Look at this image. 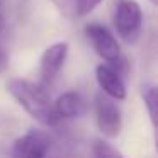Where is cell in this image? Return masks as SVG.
I'll return each mask as SVG.
<instances>
[{
  "label": "cell",
  "mask_w": 158,
  "mask_h": 158,
  "mask_svg": "<svg viewBox=\"0 0 158 158\" xmlns=\"http://www.w3.org/2000/svg\"><path fill=\"white\" fill-rule=\"evenodd\" d=\"M58 12L66 19L75 17V0H51Z\"/></svg>",
  "instance_id": "12"
},
{
  "label": "cell",
  "mask_w": 158,
  "mask_h": 158,
  "mask_svg": "<svg viewBox=\"0 0 158 158\" xmlns=\"http://www.w3.org/2000/svg\"><path fill=\"white\" fill-rule=\"evenodd\" d=\"M112 26L121 41L133 44L139 39L143 29V10L136 0H116L112 10Z\"/></svg>",
  "instance_id": "2"
},
{
  "label": "cell",
  "mask_w": 158,
  "mask_h": 158,
  "mask_svg": "<svg viewBox=\"0 0 158 158\" xmlns=\"http://www.w3.org/2000/svg\"><path fill=\"white\" fill-rule=\"evenodd\" d=\"M9 66V53L4 48H0V73L5 72Z\"/></svg>",
  "instance_id": "13"
},
{
  "label": "cell",
  "mask_w": 158,
  "mask_h": 158,
  "mask_svg": "<svg viewBox=\"0 0 158 158\" xmlns=\"http://www.w3.org/2000/svg\"><path fill=\"white\" fill-rule=\"evenodd\" d=\"M4 31H5V19H4V15L0 14V36L4 34Z\"/></svg>",
  "instance_id": "14"
},
{
  "label": "cell",
  "mask_w": 158,
  "mask_h": 158,
  "mask_svg": "<svg viewBox=\"0 0 158 158\" xmlns=\"http://www.w3.org/2000/svg\"><path fill=\"white\" fill-rule=\"evenodd\" d=\"M92 158H124V155L117 148H114L110 143H107L104 139H99L94 144Z\"/></svg>",
  "instance_id": "10"
},
{
  "label": "cell",
  "mask_w": 158,
  "mask_h": 158,
  "mask_svg": "<svg viewBox=\"0 0 158 158\" xmlns=\"http://www.w3.org/2000/svg\"><path fill=\"white\" fill-rule=\"evenodd\" d=\"M85 36L92 44L94 51L106 61V65H110L123 75L126 68V60L123 58L121 46L116 36L109 31V27L99 22H90L85 26Z\"/></svg>",
  "instance_id": "3"
},
{
  "label": "cell",
  "mask_w": 158,
  "mask_h": 158,
  "mask_svg": "<svg viewBox=\"0 0 158 158\" xmlns=\"http://www.w3.org/2000/svg\"><path fill=\"white\" fill-rule=\"evenodd\" d=\"M55 114L60 121L61 119H75L80 117L85 112V100L75 90H68V92L61 94L53 104Z\"/></svg>",
  "instance_id": "8"
},
{
  "label": "cell",
  "mask_w": 158,
  "mask_h": 158,
  "mask_svg": "<svg viewBox=\"0 0 158 158\" xmlns=\"http://www.w3.org/2000/svg\"><path fill=\"white\" fill-rule=\"evenodd\" d=\"M51 150V136L44 129H29L12 144V158H46Z\"/></svg>",
  "instance_id": "6"
},
{
  "label": "cell",
  "mask_w": 158,
  "mask_h": 158,
  "mask_svg": "<svg viewBox=\"0 0 158 158\" xmlns=\"http://www.w3.org/2000/svg\"><path fill=\"white\" fill-rule=\"evenodd\" d=\"M141 95H143V102L144 107L148 110V116L151 119V124L153 127L156 126V112H158V92L155 85H144L143 90H141Z\"/></svg>",
  "instance_id": "9"
},
{
  "label": "cell",
  "mask_w": 158,
  "mask_h": 158,
  "mask_svg": "<svg viewBox=\"0 0 158 158\" xmlns=\"http://www.w3.org/2000/svg\"><path fill=\"white\" fill-rule=\"evenodd\" d=\"M7 90L15 102L41 126L53 127L60 123L49 100L48 90H44L39 83L26 78H12L7 83Z\"/></svg>",
  "instance_id": "1"
},
{
  "label": "cell",
  "mask_w": 158,
  "mask_h": 158,
  "mask_svg": "<svg viewBox=\"0 0 158 158\" xmlns=\"http://www.w3.org/2000/svg\"><path fill=\"white\" fill-rule=\"evenodd\" d=\"M70 53V44L66 41H56L44 49L39 61V85L44 90L55 83L58 75L61 73Z\"/></svg>",
  "instance_id": "5"
},
{
  "label": "cell",
  "mask_w": 158,
  "mask_h": 158,
  "mask_svg": "<svg viewBox=\"0 0 158 158\" xmlns=\"http://www.w3.org/2000/svg\"><path fill=\"white\" fill-rule=\"evenodd\" d=\"M150 2H151V4H156V2H158V0H150Z\"/></svg>",
  "instance_id": "15"
},
{
  "label": "cell",
  "mask_w": 158,
  "mask_h": 158,
  "mask_svg": "<svg viewBox=\"0 0 158 158\" xmlns=\"http://www.w3.org/2000/svg\"><path fill=\"white\" fill-rule=\"evenodd\" d=\"M100 4L102 0H75V17H85L92 14Z\"/></svg>",
  "instance_id": "11"
},
{
  "label": "cell",
  "mask_w": 158,
  "mask_h": 158,
  "mask_svg": "<svg viewBox=\"0 0 158 158\" xmlns=\"http://www.w3.org/2000/svg\"><path fill=\"white\" fill-rule=\"evenodd\" d=\"M95 80L100 87V92L110 97L112 100H124L126 99V83L123 80V75L112 68L110 65L100 63L95 66Z\"/></svg>",
  "instance_id": "7"
},
{
  "label": "cell",
  "mask_w": 158,
  "mask_h": 158,
  "mask_svg": "<svg viewBox=\"0 0 158 158\" xmlns=\"http://www.w3.org/2000/svg\"><path fill=\"white\" fill-rule=\"evenodd\" d=\"M94 110H95V123L100 133L109 139L119 136L123 129V112L116 100H112L102 92L95 94Z\"/></svg>",
  "instance_id": "4"
},
{
  "label": "cell",
  "mask_w": 158,
  "mask_h": 158,
  "mask_svg": "<svg viewBox=\"0 0 158 158\" xmlns=\"http://www.w3.org/2000/svg\"><path fill=\"white\" fill-rule=\"evenodd\" d=\"M0 2H2V0H0Z\"/></svg>",
  "instance_id": "16"
}]
</instances>
